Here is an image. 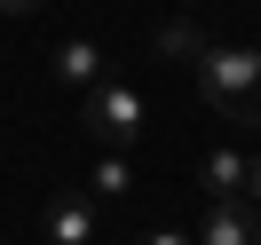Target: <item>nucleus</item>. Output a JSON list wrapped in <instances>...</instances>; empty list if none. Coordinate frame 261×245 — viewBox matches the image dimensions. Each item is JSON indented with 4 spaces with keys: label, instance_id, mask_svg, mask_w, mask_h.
Segmentation results:
<instances>
[{
    "label": "nucleus",
    "instance_id": "nucleus-1",
    "mask_svg": "<svg viewBox=\"0 0 261 245\" xmlns=\"http://www.w3.org/2000/svg\"><path fill=\"white\" fill-rule=\"evenodd\" d=\"M190 79H198V95H206L222 119L261 127V48H198Z\"/></svg>",
    "mask_w": 261,
    "mask_h": 245
},
{
    "label": "nucleus",
    "instance_id": "nucleus-2",
    "mask_svg": "<svg viewBox=\"0 0 261 245\" xmlns=\"http://www.w3.org/2000/svg\"><path fill=\"white\" fill-rule=\"evenodd\" d=\"M80 127L95 134L103 150H135V143H143V127H150V103H143V87H127V79H103L95 95L80 103Z\"/></svg>",
    "mask_w": 261,
    "mask_h": 245
},
{
    "label": "nucleus",
    "instance_id": "nucleus-3",
    "mask_svg": "<svg viewBox=\"0 0 261 245\" xmlns=\"http://www.w3.org/2000/svg\"><path fill=\"white\" fill-rule=\"evenodd\" d=\"M198 245H261V206H245V198H206Z\"/></svg>",
    "mask_w": 261,
    "mask_h": 245
},
{
    "label": "nucleus",
    "instance_id": "nucleus-4",
    "mask_svg": "<svg viewBox=\"0 0 261 245\" xmlns=\"http://www.w3.org/2000/svg\"><path fill=\"white\" fill-rule=\"evenodd\" d=\"M48 237L56 245H95V190H64L48 206Z\"/></svg>",
    "mask_w": 261,
    "mask_h": 245
},
{
    "label": "nucleus",
    "instance_id": "nucleus-5",
    "mask_svg": "<svg viewBox=\"0 0 261 245\" xmlns=\"http://www.w3.org/2000/svg\"><path fill=\"white\" fill-rule=\"evenodd\" d=\"M56 79L80 87V95H95L103 87V48L95 40H64V48H56Z\"/></svg>",
    "mask_w": 261,
    "mask_h": 245
},
{
    "label": "nucleus",
    "instance_id": "nucleus-6",
    "mask_svg": "<svg viewBox=\"0 0 261 245\" xmlns=\"http://www.w3.org/2000/svg\"><path fill=\"white\" fill-rule=\"evenodd\" d=\"M245 150H206V166H198V182H206L214 198H245Z\"/></svg>",
    "mask_w": 261,
    "mask_h": 245
},
{
    "label": "nucleus",
    "instance_id": "nucleus-7",
    "mask_svg": "<svg viewBox=\"0 0 261 245\" xmlns=\"http://www.w3.org/2000/svg\"><path fill=\"white\" fill-rule=\"evenodd\" d=\"M87 190H95V198H127V190H135V166H127V158L111 150V158H103L95 174H87Z\"/></svg>",
    "mask_w": 261,
    "mask_h": 245
},
{
    "label": "nucleus",
    "instance_id": "nucleus-8",
    "mask_svg": "<svg viewBox=\"0 0 261 245\" xmlns=\"http://www.w3.org/2000/svg\"><path fill=\"white\" fill-rule=\"evenodd\" d=\"M159 48H166V56H190V64H198V40H190V24H166V32H159Z\"/></svg>",
    "mask_w": 261,
    "mask_h": 245
},
{
    "label": "nucleus",
    "instance_id": "nucleus-9",
    "mask_svg": "<svg viewBox=\"0 0 261 245\" xmlns=\"http://www.w3.org/2000/svg\"><path fill=\"white\" fill-rule=\"evenodd\" d=\"M245 206H261V150H253V166H245Z\"/></svg>",
    "mask_w": 261,
    "mask_h": 245
},
{
    "label": "nucleus",
    "instance_id": "nucleus-10",
    "mask_svg": "<svg viewBox=\"0 0 261 245\" xmlns=\"http://www.w3.org/2000/svg\"><path fill=\"white\" fill-rule=\"evenodd\" d=\"M32 8H48V0H0V16H32Z\"/></svg>",
    "mask_w": 261,
    "mask_h": 245
},
{
    "label": "nucleus",
    "instance_id": "nucleus-11",
    "mask_svg": "<svg viewBox=\"0 0 261 245\" xmlns=\"http://www.w3.org/2000/svg\"><path fill=\"white\" fill-rule=\"evenodd\" d=\"M143 245H190V237H182V229H150Z\"/></svg>",
    "mask_w": 261,
    "mask_h": 245
}]
</instances>
